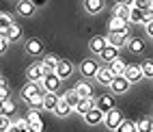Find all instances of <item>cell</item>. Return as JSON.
Returning a JSON list of instances; mask_svg holds the SVG:
<instances>
[{
  "label": "cell",
  "mask_w": 153,
  "mask_h": 132,
  "mask_svg": "<svg viewBox=\"0 0 153 132\" xmlns=\"http://www.w3.org/2000/svg\"><path fill=\"white\" fill-rule=\"evenodd\" d=\"M123 119H125V117H123V113H121V110L114 106L112 110H108V113L104 115V126H106L110 132H114V130L119 128V124H121Z\"/></svg>",
  "instance_id": "cell-1"
},
{
  "label": "cell",
  "mask_w": 153,
  "mask_h": 132,
  "mask_svg": "<svg viewBox=\"0 0 153 132\" xmlns=\"http://www.w3.org/2000/svg\"><path fill=\"white\" fill-rule=\"evenodd\" d=\"M108 30L110 33H119V35H129V22L123 17H119V15H112L110 17V22H108Z\"/></svg>",
  "instance_id": "cell-2"
},
{
  "label": "cell",
  "mask_w": 153,
  "mask_h": 132,
  "mask_svg": "<svg viewBox=\"0 0 153 132\" xmlns=\"http://www.w3.org/2000/svg\"><path fill=\"white\" fill-rule=\"evenodd\" d=\"M24 50H26V54H30V56H41L43 50H45L43 39H39V37H30V39H26Z\"/></svg>",
  "instance_id": "cell-3"
},
{
  "label": "cell",
  "mask_w": 153,
  "mask_h": 132,
  "mask_svg": "<svg viewBox=\"0 0 153 132\" xmlns=\"http://www.w3.org/2000/svg\"><path fill=\"white\" fill-rule=\"evenodd\" d=\"M108 87L112 89V95H123V93H127V91H129L131 82H129L125 76H114V78H112V82H110Z\"/></svg>",
  "instance_id": "cell-4"
},
{
  "label": "cell",
  "mask_w": 153,
  "mask_h": 132,
  "mask_svg": "<svg viewBox=\"0 0 153 132\" xmlns=\"http://www.w3.org/2000/svg\"><path fill=\"white\" fill-rule=\"evenodd\" d=\"M54 74H56L60 80L71 78V76H74V63L67 61V58H58V65H56V69H54Z\"/></svg>",
  "instance_id": "cell-5"
},
{
  "label": "cell",
  "mask_w": 153,
  "mask_h": 132,
  "mask_svg": "<svg viewBox=\"0 0 153 132\" xmlns=\"http://www.w3.org/2000/svg\"><path fill=\"white\" fill-rule=\"evenodd\" d=\"M60 80L54 72H50V74H45L43 76V80H41V87H43V91H52V93H58V89H60Z\"/></svg>",
  "instance_id": "cell-6"
},
{
  "label": "cell",
  "mask_w": 153,
  "mask_h": 132,
  "mask_svg": "<svg viewBox=\"0 0 153 132\" xmlns=\"http://www.w3.org/2000/svg\"><path fill=\"white\" fill-rule=\"evenodd\" d=\"M97 69H99V65H97L95 58H84L82 63H80V74H82L84 78H95Z\"/></svg>",
  "instance_id": "cell-7"
},
{
  "label": "cell",
  "mask_w": 153,
  "mask_h": 132,
  "mask_svg": "<svg viewBox=\"0 0 153 132\" xmlns=\"http://www.w3.org/2000/svg\"><path fill=\"white\" fill-rule=\"evenodd\" d=\"M43 76H45V69L41 65V61H39V63H33V65L26 69V78L30 80V82H41Z\"/></svg>",
  "instance_id": "cell-8"
},
{
  "label": "cell",
  "mask_w": 153,
  "mask_h": 132,
  "mask_svg": "<svg viewBox=\"0 0 153 132\" xmlns=\"http://www.w3.org/2000/svg\"><path fill=\"white\" fill-rule=\"evenodd\" d=\"M95 106L101 110V113H108V110H112V108H114V98H112V93H101V95H97Z\"/></svg>",
  "instance_id": "cell-9"
},
{
  "label": "cell",
  "mask_w": 153,
  "mask_h": 132,
  "mask_svg": "<svg viewBox=\"0 0 153 132\" xmlns=\"http://www.w3.org/2000/svg\"><path fill=\"white\" fill-rule=\"evenodd\" d=\"M39 91H43L41 82H30V80H28V82L22 87V91H19V98H22L24 102H28V100L33 98L35 93H39Z\"/></svg>",
  "instance_id": "cell-10"
},
{
  "label": "cell",
  "mask_w": 153,
  "mask_h": 132,
  "mask_svg": "<svg viewBox=\"0 0 153 132\" xmlns=\"http://www.w3.org/2000/svg\"><path fill=\"white\" fill-rule=\"evenodd\" d=\"M123 76H125V78L129 80L131 85H136V82H140V80L145 78V76H142V69H140V65H134V63H129V65L125 67Z\"/></svg>",
  "instance_id": "cell-11"
},
{
  "label": "cell",
  "mask_w": 153,
  "mask_h": 132,
  "mask_svg": "<svg viewBox=\"0 0 153 132\" xmlns=\"http://www.w3.org/2000/svg\"><path fill=\"white\" fill-rule=\"evenodd\" d=\"M119 50L121 48H117V46H110V44H106V48L101 50V52L97 54L99 56V61H104V63L108 65V63H112L114 58H119Z\"/></svg>",
  "instance_id": "cell-12"
},
{
  "label": "cell",
  "mask_w": 153,
  "mask_h": 132,
  "mask_svg": "<svg viewBox=\"0 0 153 132\" xmlns=\"http://www.w3.org/2000/svg\"><path fill=\"white\" fill-rule=\"evenodd\" d=\"M104 115H106V113H101L97 106H93V108H91L86 115H82V117H84V121H86L88 126H99V124H104Z\"/></svg>",
  "instance_id": "cell-13"
},
{
  "label": "cell",
  "mask_w": 153,
  "mask_h": 132,
  "mask_svg": "<svg viewBox=\"0 0 153 132\" xmlns=\"http://www.w3.org/2000/svg\"><path fill=\"white\" fill-rule=\"evenodd\" d=\"M37 11V7L33 4V0H17V15L22 17H33Z\"/></svg>",
  "instance_id": "cell-14"
},
{
  "label": "cell",
  "mask_w": 153,
  "mask_h": 132,
  "mask_svg": "<svg viewBox=\"0 0 153 132\" xmlns=\"http://www.w3.org/2000/svg\"><path fill=\"white\" fill-rule=\"evenodd\" d=\"M60 102V95L58 93H52V91H45L43 95V110H50V113H54L56 106Z\"/></svg>",
  "instance_id": "cell-15"
},
{
  "label": "cell",
  "mask_w": 153,
  "mask_h": 132,
  "mask_svg": "<svg viewBox=\"0 0 153 132\" xmlns=\"http://www.w3.org/2000/svg\"><path fill=\"white\" fill-rule=\"evenodd\" d=\"M106 9V0H84V11L91 15H97Z\"/></svg>",
  "instance_id": "cell-16"
},
{
  "label": "cell",
  "mask_w": 153,
  "mask_h": 132,
  "mask_svg": "<svg viewBox=\"0 0 153 132\" xmlns=\"http://www.w3.org/2000/svg\"><path fill=\"white\" fill-rule=\"evenodd\" d=\"M112 78H114V74H112V69L106 65V67H101L99 65V69H97V76H95V80L99 85H104V87H108L110 82H112Z\"/></svg>",
  "instance_id": "cell-17"
},
{
  "label": "cell",
  "mask_w": 153,
  "mask_h": 132,
  "mask_svg": "<svg viewBox=\"0 0 153 132\" xmlns=\"http://www.w3.org/2000/svg\"><path fill=\"white\" fill-rule=\"evenodd\" d=\"M127 22H129V26H134V24H145V11L131 4V7H129V17H127Z\"/></svg>",
  "instance_id": "cell-18"
},
{
  "label": "cell",
  "mask_w": 153,
  "mask_h": 132,
  "mask_svg": "<svg viewBox=\"0 0 153 132\" xmlns=\"http://www.w3.org/2000/svg\"><path fill=\"white\" fill-rule=\"evenodd\" d=\"M4 33H7V41L9 44H15V41H19V39H22V26H19V24H11V26H9L7 30H4Z\"/></svg>",
  "instance_id": "cell-19"
},
{
  "label": "cell",
  "mask_w": 153,
  "mask_h": 132,
  "mask_svg": "<svg viewBox=\"0 0 153 132\" xmlns=\"http://www.w3.org/2000/svg\"><path fill=\"white\" fill-rule=\"evenodd\" d=\"M93 106H95V95H91V98H80V102H78V106H76V113H78V115H86Z\"/></svg>",
  "instance_id": "cell-20"
},
{
  "label": "cell",
  "mask_w": 153,
  "mask_h": 132,
  "mask_svg": "<svg viewBox=\"0 0 153 132\" xmlns=\"http://www.w3.org/2000/svg\"><path fill=\"white\" fill-rule=\"evenodd\" d=\"M127 48H129L131 54L145 52V39H142V37H131V39H127Z\"/></svg>",
  "instance_id": "cell-21"
},
{
  "label": "cell",
  "mask_w": 153,
  "mask_h": 132,
  "mask_svg": "<svg viewBox=\"0 0 153 132\" xmlns=\"http://www.w3.org/2000/svg\"><path fill=\"white\" fill-rule=\"evenodd\" d=\"M106 41H108L110 46L123 48V46H127V37H125V35H119V33H108V35H106Z\"/></svg>",
  "instance_id": "cell-22"
},
{
  "label": "cell",
  "mask_w": 153,
  "mask_h": 132,
  "mask_svg": "<svg viewBox=\"0 0 153 132\" xmlns=\"http://www.w3.org/2000/svg\"><path fill=\"white\" fill-rule=\"evenodd\" d=\"M0 106H2V115H4V117H13V115H15V110H17V104L13 102L11 98L2 100V102H0Z\"/></svg>",
  "instance_id": "cell-23"
},
{
  "label": "cell",
  "mask_w": 153,
  "mask_h": 132,
  "mask_svg": "<svg viewBox=\"0 0 153 132\" xmlns=\"http://www.w3.org/2000/svg\"><path fill=\"white\" fill-rule=\"evenodd\" d=\"M41 65H43V69H45V74L54 72L56 65H58V56H54V54H45L43 61H41Z\"/></svg>",
  "instance_id": "cell-24"
},
{
  "label": "cell",
  "mask_w": 153,
  "mask_h": 132,
  "mask_svg": "<svg viewBox=\"0 0 153 132\" xmlns=\"http://www.w3.org/2000/svg\"><path fill=\"white\" fill-rule=\"evenodd\" d=\"M108 67L112 69V74H114V76H123L125 67H127V63H125V61L119 56V58H114V61H112V63H108Z\"/></svg>",
  "instance_id": "cell-25"
},
{
  "label": "cell",
  "mask_w": 153,
  "mask_h": 132,
  "mask_svg": "<svg viewBox=\"0 0 153 132\" xmlns=\"http://www.w3.org/2000/svg\"><path fill=\"white\" fill-rule=\"evenodd\" d=\"M106 37H93V39H91V41H88V50H91V52H101V50H104L106 48Z\"/></svg>",
  "instance_id": "cell-26"
},
{
  "label": "cell",
  "mask_w": 153,
  "mask_h": 132,
  "mask_svg": "<svg viewBox=\"0 0 153 132\" xmlns=\"http://www.w3.org/2000/svg\"><path fill=\"white\" fill-rule=\"evenodd\" d=\"M74 89L78 91V95H80V98H91V95H93V87H91L86 80H80V82H78Z\"/></svg>",
  "instance_id": "cell-27"
},
{
  "label": "cell",
  "mask_w": 153,
  "mask_h": 132,
  "mask_svg": "<svg viewBox=\"0 0 153 132\" xmlns=\"http://www.w3.org/2000/svg\"><path fill=\"white\" fill-rule=\"evenodd\" d=\"M60 98H63L65 102H67V104H69L71 108L76 110V106H78V102H80V95H78V91H76V89H69L67 93H63Z\"/></svg>",
  "instance_id": "cell-28"
},
{
  "label": "cell",
  "mask_w": 153,
  "mask_h": 132,
  "mask_svg": "<svg viewBox=\"0 0 153 132\" xmlns=\"http://www.w3.org/2000/svg\"><path fill=\"white\" fill-rule=\"evenodd\" d=\"M43 95H45V91H39V93H35L26 104H28L30 108H39V110H41V108H43Z\"/></svg>",
  "instance_id": "cell-29"
},
{
  "label": "cell",
  "mask_w": 153,
  "mask_h": 132,
  "mask_svg": "<svg viewBox=\"0 0 153 132\" xmlns=\"http://www.w3.org/2000/svg\"><path fill=\"white\" fill-rule=\"evenodd\" d=\"M54 113H56L58 117H69L71 113H74V108H71V106L65 102V100L60 98V102H58V106H56V110H54Z\"/></svg>",
  "instance_id": "cell-30"
},
{
  "label": "cell",
  "mask_w": 153,
  "mask_h": 132,
  "mask_svg": "<svg viewBox=\"0 0 153 132\" xmlns=\"http://www.w3.org/2000/svg\"><path fill=\"white\" fill-rule=\"evenodd\" d=\"M112 15H119V17L127 20V17H129V7H127V4H121V2H117L114 7H112Z\"/></svg>",
  "instance_id": "cell-31"
},
{
  "label": "cell",
  "mask_w": 153,
  "mask_h": 132,
  "mask_svg": "<svg viewBox=\"0 0 153 132\" xmlns=\"http://www.w3.org/2000/svg\"><path fill=\"white\" fill-rule=\"evenodd\" d=\"M114 132H136V121H129V119H123L119 124V128Z\"/></svg>",
  "instance_id": "cell-32"
},
{
  "label": "cell",
  "mask_w": 153,
  "mask_h": 132,
  "mask_svg": "<svg viewBox=\"0 0 153 132\" xmlns=\"http://www.w3.org/2000/svg\"><path fill=\"white\" fill-rule=\"evenodd\" d=\"M136 132H151V117H142L136 121Z\"/></svg>",
  "instance_id": "cell-33"
},
{
  "label": "cell",
  "mask_w": 153,
  "mask_h": 132,
  "mask_svg": "<svg viewBox=\"0 0 153 132\" xmlns=\"http://www.w3.org/2000/svg\"><path fill=\"white\" fill-rule=\"evenodd\" d=\"M140 69H142V76H145V78H153V61H151V58L142 61V63H140Z\"/></svg>",
  "instance_id": "cell-34"
},
{
  "label": "cell",
  "mask_w": 153,
  "mask_h": 132,
  "mask_svg": "<svg viewBox=\"0 0 153 132\" xmlns=\"http://www.w3.org/2000/svg\"><path fill=\"white\" fill-rule=\"evenodd\" d=\"M26 119L30 121V124L43 121V119H41V110H39V108H28V113H26Z\"/></svg>",
  "instance_id": "cell-35"
},
{
  "label": "cell",
  "mask_w": 153,
  "mask_h": 132,
  "mask_svg": "<svg viewBox=\"0 0 153 132\" xmlns=\"http://www.w3.org/2000/svg\"><path fill=\"white\" fill-rule=\"evenodd\" d=\"M13 24V15L11 13H0V30H7Z\"/></svg>",
  "instance_id": "cell-36"
},
{
  "label": "cell",
  "mask_w": 153,
  "mask_h": 132,
  "mask_svg": "<svg viewBox=\"0 0 153 132\" xmlns=\"http://www.w3.org/2000/svg\"><path fill=\"white\" fill-rule=\"evenodd\" d=\"M13 124L22 130V132H28V126H30V121L26 119V117H19V119H13Z\"/></svg>",
  "instance_id": "cell-37"
},
{
  "label": "cell",
  "mask_w": 153,
  "mask_h": 132,
  "mask_svg": "<svg viewBox=\"0 0 153 132\" xmlns=\"http://www.w3.org/2000/svg\"><path fill=\"white\" fill-rule=\"evenodd\" d=\"M131 4L138 7V9H142V11H147V9H151V7H153V0H134Z\"/></svg>",
  "instance_id": "cell-38"
},
{
  "label": "cell",
  "mask_w": 153,
  "mask_h": 132,
  "mask_svg": "<svg viewBox=\"0 0 153 132\" xmlns=\"http://www.w3.org/2000/svg\"><path fill=\"white\" fill-rule=\"evenodd\" d=\"M9 126H11V117H4V115H0V132H7Z\"/></svg>",
  "instance_id": "cell-39"
},
{
  "label": "cell",
  "mask_w": 153,
  "mask_h": 132,
  "mask_svg": "<svg viewBox=\"0 0 153 132\" xmlns=\"http://www.w3.org/2000/svg\"><path fill=\"white\" fill-rule=\"evenodd\" d=\"M43 121H37V124H30L28 126V132H43Z\"/></svg>",
  "instance_id": "cell-40"
},
{
  "label": "cell",
  "mask_w": 153,
  "mask_h": 132,
  "mask_svg": "<svg viewBox=\"0 0 153 132\" xmlns=\"http://www.w3.org/2000/svg\"><path fill=\"white\" fill-rule=\"evenodd\" d=\"M7 98H11V91H9V87H0V102Z\"/></svg>",
  "instance_id": "cell-41"
},
{
  "label": "cell",
  "mask_w": 153,
  "mask_h": 132,
  "mask_svg": "<svg viewBox=\"0 0 153 132\" xmlns=\"http://www.w3.org/2000/svg\"><path fill=\"white\" fill-rule=\"evenodd\" d=\"M7 48H9V41H7L4 37H0V56H2V54L7 52Z\"/></svg>",
  "instance_id": "cell-42"
},
{
  "label": "cell",
  "mask_w": 153,
  "mask_h": 132,
  "mask_svg": "<svg viewBox=\"0 0 153 132\" xmlns=\"http://www.w3.org/2000/svg\"><path fill=\"white\" fill-rule=\"evenodd\" d=\"M149 22H153V7L145 11V24H149Z\"/></svg>",
  "instance_id": "cell-43"
},
{
  "label": "cell",
  "mask_w": 153,
  "mask_h": 132,
  "mask_svg": "<svg viewBox=\"0 0 153 132\" xmlns=\"http://www.w3.org/2000/svg\"><path fill=\"white\" fill-rule=\"evenodd\" d=\"M145 30H147V35L153 39V22H149V24H145Z\"/></svg>",
  "instance_id": "cell-44"
},
{
  "label": "cell",
  "mask_w": 153,
  "mask_h": 132,
  "mask_svg": "<svg viewBox=\"0 0 153 132\" xmlns=\"http://www.w3.org/2000/svg\"><path fill=\"white\" fill-rule=\"evenodd\" d=\"M7 132H22V130H19V128L13 124V119H11V126H9V130H7Z\"/></svg>",
  "instance_id": "cell-45"
},
{
  "label": "cell",
  "mask_w": 153,
  "mask_h": 132,
  "mask_svg": "<svg viewBox=\"0 0 153 132\" xmlns=\"http://www.w3.org/2000/svg\"><path fill=\"white\" fill-rule=\"evenodd\" d=\"M45 2H48V0H33V4H35V7H43Z\"/></svg>",
  "instance_id": "cell-46"
},
{
  "label": "cell",
  "mask_w": 153,
  "mask_h": 132,
  "mask_svg": "<svg viewBox=\"0 0 153 132\" xmlns=\"http://www.w3.org/2000/svg\"><path fill=\"white\" fill-rule=\"evenodd\" d=\"M117 2H121V4H127V7H131V2H134V0H117Z\"/></svg>",
  "instance_id": "cell-47"
},
{
  "label": "cell",
  "mask_w": 153,
  "mask_h": 132,
  "mask_svg": "<svg viewBox=\"0 0 153 132\" xmlns=\"http://www.w3.org/2000/svg\"><path fill=\"white\" fill-rule=\"evenodd\" d=\"M0 87H7V78L2 74H0Z\"/></svg>",
  "instance_id": "cell-48"
},
{
  "label": "cell",
  "mask_w": 153,
  "mask_h": 132,
  "mask_svg": "<svg viewBox=\"0 0 153 132\" xmlns=\"http://www.w3.org/2000/svg\"><path fill=\"white\" fill-rule=\"evenodd\" d=\"M151 132H153V117H151Z\"/></svg>",
  "instance_id": "cell-49"
},
{
  "label": "cell",
  "mask_w": 153,
  "mask_h": 132,
  "mask_svg": "<svg viewBox=\"0 0 153 132\" xmlns=\"http://www.w3.org/2000/svg\"><path fill=\"white\" fill-rule=\"evenodd\" d=\"M0 115H2V106H0Z\"/></svg>",
  "instance_id": "cell-50"
}]
</instances>
